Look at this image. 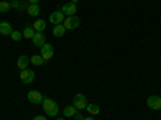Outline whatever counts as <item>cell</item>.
<instances>
[{
  "instance_id": "6da1fadb",
  "label": "cell",
  "mask_w": 161,
  "mask_h": 120,
  "mask_svg": "<svg viewBox=\"0 0 161 120\" xmlns=\"http://www.w3.org/2000/svg\"><path fill=\"white\" fill-rule=\"evenodd\" d=\"M42 106H44V111H45V114H47L48 117H57L58 112H60L58 104L53 101V99H50V98H44Z\"/></svg>"
},
{
  "instance_id": "7a4b0ae2",
  "label": "cell",
  "mask_w": 161,
  "mask_h": 120,
  "mask_svg": "<svg viewBox=\"0 0 161 120\" xmlns=\"http://www.w3.org/2000/svg\"><path fill=\"white\" fill-rule=\"evenodd\" d=\"M80 24V19L74 15V16H66L64 21H63V26L66 28V31H73V29H77Z\"/></svg>"
},
{
  "instance_id": "3957f363",
  "label": "cell",
  "mask_w": 161,
  "mask_h": 120,
  "mask_svg": "<svg viewBox=\"0 0 161 120\" xmlns=\"http://www.w3.org/2000/svg\"><path fill=\"white\" fill-rule=\"evenodd\" d=\"M19 78H21V82L26 83V85H29L34 82V78H36V72L31 71V69H23L19 72Z\"/></svg>"
},
{
  "instance_id": "277c9868",
  "label": "cell",
  "mask_w": 161,
  "mask_h": 120,
  "mask_svg": "<svg viewBox=\"0 0 161 120\" xmlns=\"http://www.w3.org/2000/svg\"><path fill=\"white\" fill-rule=\"evenodd\" d=\"M87 104H89V102H87V98H86L84 95H80V93L73 98V106H74V108H76L77 111L86 109V108H87Z\"/></svg>"
},
{
  "instance_id": "5b68a950",
  "label": "cell",
  "mask_w": 161,
  "mask_h": 120,
  "mask_svg": "<svg viewBox=\"0 0 161 120\" xmlns=\"http://www.w3.org/2000/svg\"><path fill=\"white\" fill-rule=\"evenodd\" d=\"M28 99H29L31 104H42L44 96H42V93L37 91V90H29V93H28Z\"/></svg>"
},
{
  "instance_id": "8992f818",
  "label": "cell",
  "mask_w": 161,
  "mask_h": 120,
  "mask_svg": "<svg viewBox=\"0 0 161 120\" xmlns=\"http://www.w3.org/2000/svg\"><path fill=\"white\" fill-rule=\"evenodd\" d=\"M147 106H148L150 109H153V111H159L161 109V98L156 96V95L148 96L147 98Z\"/></svg>"
},
{
  "instance_id": "52a82bcc",
  "label": "cell",
  "mask_w": 161,
  "mask_h": 120,
  "mask_svg": "<svg viewBox=\"0 0 161 120\" xmlns=\"http://www.w3.org/2000/svg\"><path fill=\"white\" fill-rule=\"evenodd\" d=\"M40 56H42L45 61L52 59L53 58V47L50 43H44L42 47H40Z\"/></svg>"
},
{
  "instance_id": "ba28073f",
  "label": "cell",
  "mask_w": 161,
  "mask_h": 120,
  "mask_svg": "<svg viewBox=\"0 0 161 120\" xmlns=\"http://www.w3.org/2000/svg\"><path fill=\"white\" fill-rule=\"evenodd\" d=\"M64 15H63V11L61 10H57V11H53V13H50V22H53V26H57V24H63V21H64Z\"/></svg>"
},
{
  "instance_id": "9c48e42d",
  "label": "cell",
  "mask_w": 161,
  "mask_h": 120,
  "mask_svg": "<svg viewBox=\"0 0 161 120\" xmlns=\"http://www.w3.org/2000/svg\"><path fill=\"white\" fill-rule=\"evenodd\" d=\"M61 11H63V15H64V16H74V15H76V11H77L76 3H73V2L64 3V5L61 7Z\"/></svg>"
},
{
  "instance_id": "30bf717a",
  "label": "cell",
  "mask_w": 161,
  "mask_h": 120,
  "mask_svg": "<svg viewBox=\"0 0 161 120\" xmlns=\"http://www.w3.org/2000/svg\"><path fill=\"white\" fill-rule=\"evenodd\" d=\"M11 5V10H16V11H26L28 10V2L26 0H13V2H10Z\"/></svg>"
},
{
  "instance_id": "8fae6325",
  "label": "cell",
  "mask_w": 161,
  "mask_h": 120,
  "mask_svg": "<svg viewBox=\"0 0 161 120\" xmlns=\"http://www.w3.org/2000/svg\"><path fill=\"white\" fill-rule=\"evenodd\" d=\"M29 62H31V58H28L26 55H21V56L16 59V68H18L19 71L28 69V68H29Z\"/></svg>"
},
{
  "instance_id": "7c38bea8",
  "label": "cell",
  "mask_w": 161,
  "mask_h": 120,
  "mask_svg": "<svg viewBox=\"0 0 161 120\" xmlns=\"http://www.w3.org/2000/svg\"><path fill=\"white\" fill-rule=\"evenodd\" d=\"M31 40H32V43H34L37 48H40L44 43H47V42H45V35H44V32H36L34 37H32Z\"/></svg>"
},
{
  "instance_id": "4fadbf2b",
  "label": "cell",
  "mask_w": 161,
  "mask_h": 120,
  "mask_svg": "<svg viewBox=\"0 0 161 120\" xmlns=\"http://www.w3.org/2000/svg\"><path fill=\"white\" fill-rule=\"evenodd\" d=\"M13 32V28H11V24L8 21H2L0 22V34L2 35H10Z\"/></svg>"
},
{
  "instance_id": "5bb4252c",
  "label": "cell",
  "mask_w": 161,
  "mask_h": 120,
  "mask_svg": "<svg viewBox=\"0 0 161 120\" xmlns=\"http://www.w3.org/2000/svg\"><path fill=\"white\" fill-rule=\"evenodd\" d=\"M32 28H34L36 32H44L45 28H47V22H45L44 19H36V21L32 22Z\"/></svg>"
},
{
  "instance_id": "9a60e30c",
  "label": "cell",
  "mask_w": 161,
  "mask_h": 120,
  "mask_svg": "<svg viewBox=\"0 0 161 120\" xmlns=\"http://www.w3.org/2000/svg\"><path fill=\"white\" fill-rule=\"evenodd\" d=\"M53 35H55V37H63L64 34H66V28H64V26L63 24H57V26H53Z\"/></svg>"
},
{
  "instance_id": "2e32d148",
  "label": "cell",
  "mask_w": 161,
  "mask_h": 120,
  "mask_svg": "<svg viewBox=\"0 0 161 120\" xmlns=\"http://www.w3.org/2000/svg\"><path fill=\"white\" fill-rule=\"evenodd\" d=\"M87 112L92 115V117H95V115H98L100 114V106L98 104H87Z\"/></svg>"
},
{
  "instance_id": "e0dca14e",
  "label": "cell",
  "mask_w": 161,
  "mask_h": 120,
  "mask_svg": "<svg viewBox=\"0 0 161 120\" xmlns=\"http://www.w3.org/2000/svg\"><path fill=\"white\" fill-rule=\"evenodd\" d=\"M26 11H28V15H29V16L36 18L39 13H40V7H39L37 3H36V5H28V10H26Z\"/></svg>"
},
{
  "instance_id": "ac0fdd59",
  "label": "cell",
  "mask_w": 161,
  "mask_h": 120,
  "mask_svg": "<svg viewBox=\"0 0 161 120\" xmlns=\"http://www.w3.org/2000/svg\"><path fill=\"white\" fill-rule=\"evenodd\" d=\"M34 34H36V31H34V28L32 26H26L24 28V31H23V38H32L34 37Z\"/></svg>"
},
{
  "instance_id": "d6986e66",
  "label": "cell",
  "mask_w": 161,
  "mask_h": 120,
  "mask_svg": "<svg viewBox=\"0 0 161 120\" xmlns=\"http://www.w3.org/2000/svg\"><path fill=\"white\" fill-rule=\"evenodd\" d=\"M76 112H77V109L74 108V106H66V108L63 109V115L64 117H74Z\"/></svg>"
},
{
  "instance_id": "ffe728a7",
  "label": "cell",
  "mask_w": 161,
  "mask_h": 120,
  "mask_svg": "<svg viewBox=\"0 0 161 120\" xmlns=\"http://www.w3.org/2000/svg\"><path fill=\"white\" fill-rule=\"evenodd\" d=\"M31 62H32L34 66H42V64H45L47 61L40 56V55H34V56H31Z\"/></svg>"
},
{
  "instance_id": "44dd1931",
  "label": "cell",
  "mask_w": 161,
  "mask_h": 120,
  "mask_svg": "<svg viewBox=\"0 0 161 120\" xmlns=\"http://www.w3.org/2000/svg\"><path fill=\"white\" fill-rule=\"evenodd\" d=\"M11 10L10 2H0V13H8Z\"/></svg>"
},
{
  "instance_id": "7402d4cb",
  "label": "cell",
  "mask_w": 161,
  "mask_h": 120,
  "mask_svg": "<svg viewBox=\"0 0 161 120\" xmlns=\"http://www.w3.org/2000/svg\"><path fill=\"white\" fill-rule=\"evenodd\" d=\"M10 37L15 40V42H19V40L23 38V32H18V31H13L11 34H10Z\"/></svg>"
},
{
  "instance_id": "603a6c76",
  "label": "cell",
  "mask_w": 161,
  "mask_h": 120,
  "mask_svg": "<svg viewBox=\"0 0 161 120\" xmlns=\"http://www.w3.org/2000/svg\"><path fill=\"white\" fill-rule=\"evenodd\" d=\"M84 118H86V117L80 114V111H77V112L74 114V120H84Z\"/></svg>"
},
{
  "instance_id": "cb8c5ba5",
  "label": "cell",
  "mask_w": 161,
  "mask_h": 120,
  "mask_svg": "<svg viewBox=\"0 0 161 120\" xmlns=\"http://www.w3.org/2000/svg\"><path fill=\"white\" fill-rule=\"evenodd\" d=\"M32 120H47V117H44V115H36Z\"/></svg>"
},
{
  "instance_id": "d4e9b609",
  "label": "cell",
  "mask_w": 161,
  "mask_h": 120,
  "mask_svg": "<svg viewBox=\"0 0 161 120\" xmlns=\"http://www.w3.org/2000/svg\"><path fill=\"white\" fill-rule=\"evenodd\" d=\"M29 5H36V3H39V0H26Z\"/></svg>"
},
{
  "instance_id": "484cf974",
  "label": "cell",
  "mask_w": 161,
  "mask_h": 120,
  "mask_svg": "<svg viewBox=\"0 0 161 120\" xmlns=\"http://www.w3.org/2000/svg\"><path fill=\"white\" fill-rule=\"evenodd\" d=\"M84 120H95V118H93V117H92V115H90V117H86V118H84Z\"/></svg>"
},
{
  "instance_id": "4316f807",
  "label": "cell",
  "mask_w": 161,
  "mask_h": 120,
  "mask_svg": "<svg viewBox=\"0 0 161 120\" xmlns=\"http://www.w3.org/2000/svg\"><path fill=\"white\" fill-rule=\"evenodd\" d=\"M69 2H73V3H77V2H79V0H69Z\"/></svg>"
},
{
  "instance_id": "83f0119b",
  "label": "cell",
  "mask_w": 161,
  "mask_h": 120,
  "mask_svg": "<svg viewBox=\"0 0 161 120\" xmlns=\"http://www.w3.org/2000/svg\"><path fill=\"white\" fill-rule=\"evenodd\" d=\"M57 120H64V118H57Z\"/></svg>"
},
{
  "instance_id": "f1b7e54d",
  "label": "cell",
  "mask_w": 161,
  "mask_h": 120,
  "mask_svg": "<svg viewBox=\"0 0 161 120\" xmlns=\"http://www.w3.org/2000/svg\"><path fill=\"white\" fill-rule=\"evenodd\" d=\"M159 115H161V109H159Z\"/></svg>"
}]
</instances>
